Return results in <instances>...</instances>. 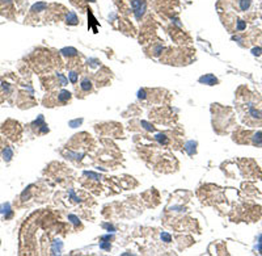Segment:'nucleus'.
<instances>
[{"label":"nucleus","instance_id":"1","mask_svg":"<svg viewBox=\"0 0 262 256\" xmlns=\"http://www.w3.org/2000/svg\"><path fill=\"white\" fill-rule=\"evenodd\" d=\"M131 7L134 9V13H135V17L138 18H142L144 12H145V7L147 4L144 0H131Z\"/></svg>","mask_w":262,"mask_h":256},{"label":"nucleus","instance_id":"2","mask_svg":"<svg viewBox=\"0 0 262 256\" xmlns=\"http://www.w3.org/2000/svg\"><path fill=\"white\" fill-rule=\"evenodd\" d=\"M199 83H202V84H207V86H215L216 83H218V79H216L212 74H207L204 76H201Z\"/></svg>","mask_w":262,"mask_h":256},{"label":"nucleus","instance_id":"3","mask_svg":"<svg viewBox=\"0 0 262 256\" xmlns=\"http://www.w3.org/2000/svg\"><path fill=\"white\" fill-rule=\"evenodd\" d=\"M66 21L69 25H76V24L79 22L78 21V16H76L75 12H69V13L67 15V17H66Z\"/></svg>","mask_w":262,"mask_h":256},{"label":"nucleus","instance_id":"4","mask_svg":"<svg viewBox=\"0 0 262 256\" xmlns=\"http://www.w3.org/2000/svg\"><path fill=\"white\" fill-rule=\"evenodd\" d=\"M195 147H197V142H194V140H190V142H188L186 145H185V150L188 151L189 155H193V154L195 152Z\"/></svg>","mask_w":262,"mask_h":256},{"label":"nucleus","instance_id":"5","mask_svg":"<svg viewBox=\"0 0 262 256\" xmlns=\"http://www.w3.org/2000/svg\"><path fill=\"white\" fill-rule=\"evenodd\" d=\"M60 53L66 57H75L76 54H78V50L74 49V47H64V49L60 50Z\"/></svg>","mask_w":262,"mask_h":256},{"label":"nucleus","instance_id":"6","mask_svg":"<svg viewBox=\"0 0 262 256\" xmlns=\"http://www.w3.org/2000/svg\"><path fill=\"white\" fill-rule=\"evenodd\" d=\"M80 87H81V89L84 92H88V91H91V89H92V83H91V80H89V79H84V80L81 81Z\"/></svg>","mask_w":262,"mask_h":256},{"label":"nucleus","instance_id":"7","mask_svg":"<svg viewBox=\"0 0 262 256\" xmlns=\"http://www.w3.org/2000/svg\"><path fill=\"white\" fill-rule=\"evenodd\" d=\"M58 99H59L60 102H66V101H68L69 99H71V93H69L68 91H62L59 93V96H58Z\"/></svg>","mask_w":262,"mask_h":256},{"label":"nucleus","instance_id":"8","mask_svg":"<svg viewBox=\"0 0 262 256\" xmlns=\"http://www.w3.org/2000/svg\"><path fill=\"white\" fill-rule=\"evenodd\" d=\"M46 8H47L46 3H37V4H34L33 7H31V11H33V12H41V11H45Z\"/></svg>","mask_w":262,"mask_h":256},{"label":"nucleus","instance_id":"9","mask_svg":"<svg viewBox=\"0 0 262 256\" xmlns=\"http://www.w3.org/2000/svg\"><path fill=\"white\" fill-rule=\"evenodd\" d=\"M253 143L254 145H257V146H262V133H257V134H254V137H253Z\"/></svg>","mask_w":262,"mask_h":256},{"label":"nucleus","instance_id":"10","mask_svg":"<svg viewBox=\"0 0 262 256\" xmlns=\"http://www.w3.org/2000/svg\"><path fill=\"white\" fill-rule=\"evenodd\" d=\"M250 3H252V0H240V8L242 11H246L250 7Z\"/></svg>","mask_w":262,"mask_h":256},{"label":"nucleus","instance_id":"11","mask_svg":"<svg viewBox=\"0 0 262 256\" xmlns=\"http://www.w3.org/2000/svg\"><path fill=\"white\" fill-rule=\"evenodd\" d=\"M156 138V140H159L160 143H164V145H167L168 143V138L164 135V134H157V135L155 137Z\"/></svg>","mask_w":262,"mask_h":256},{"label":"nucleus","instance_id":"12","mask_svg":"<svg viewBox=\"0 0 262 256\" xmlns=\"http://www.w3.org/2000/svg\"><path fill=\"white\" fill-rule=\"evenodd\" d=\"M100 248H102V249H110V248H112L110 242H107V240H102V242L100 243Z\"/></svg>","mask_w":262,"mask_h":256},{"label":"nucleus","instance_id":"13","mask_svg":"<svg viewBox=\"0 0 262 256\" xmlns=\"http://www.w3.org/2000/svg\"><path fill=\"white\" fill-rule=\"evenodd\" d=\"M68 76H69V81H71V83H74V84H75L76 81H78V74H76V72L71 71V72L68 74Z\"/></svg>","mask_w":262,"mask_h":256},{"label":"nucleus","instance_id":"14","mask_svg":"<svg viewBox=\"0 0 262 256\" xmlns=\"http://www.w3.org/2000/svg\"><path fill=\"white\" fill-rule=\"evenodd\" d=\"M11 158H12V150L9 149V147H7V149L4 150V159H7V160H9Z\"/></svg>","mask_w":262,"mask_h":256},{"label":"nucleus","instance_id":"15","mask_svg":"<svg viewBox=\"0 0 262 256\" xmlns=\"http://www.w3.org/2000/svg\"><path fill=\"white\" fill-rule=\"evenodd\" d=\"M68 219H71V221H72V223H74V225H76V226L80 225V221H79V218H78L76 215L69 214V215H68Z\"/></svg>","mask_w":262,"mask_h":256},{"label":"nucleus","instance_id":"16","mask_svg":"<svg viewBox=\"0 0 262 256\" xmlns=\"http://www.w3.org/2000/svg\"><path fill=\"white\" fill-rule=\"evenodd\" d=\"M56 248H58L59 252H60V248H62V243H60V240H55V243H54V248H53V254H56Z\"/></svg>","mask_w":262,"mask_h":256},{"label":"nucleus","instance_id":"17","mask_svg":"<svg viewBox=\"0 0 262 256\" xmlns=\"http://www.w3.org/2000/svg\"><path fill=\"white\" fill-rule=\"evenodd\" d=\"M250 114L254 117V118H262V114L258 112V111H255V109H253V108H250Z\"/></svg>","mask_w":262,"mask_h":256},{"label":"nucleus","instance_id":"18","mask_svg":"<svg viewBox=\"0 0 262 256\" xmlns=\"http://www.w3.org/2000/svg\"><path fill=\"white\" fill-rule=\"evenodd\" d=\"M161 239H163L165 243H169V242L172 240L170 235H169V234H167V233H163V234H161Z\"/></svg>","mask_w":262,"mask_h":256},{"label":"nucleus","instance_id":"19","mask_svg":"<svg viewBox=\"0 0 262 256\" xmlns=\"http://www.w3.org/2000/svg\"><path fill=\"white\" fill-rule=\"evenodd\" d=\"M245 28H246V24L242 20H239L237 21V30H244Z\"/></svg>","mask_w":262,"mask_h":256},{"label":"nucleus","instance_id":"20","mask_svg":"<svg viewBox=\"0 0 262 256\" xmlns=\"http://www.w3.org/2000/svg\"><path fill=\"white\" fill-rule=\"evenodd\" d=\"M84 175H85V176H89V177H93L94 180H98V179H100V176L96 175V174H93V172H84Z\"/></svg>","mask_w":262,"mask_h":256},{"label":"nucleus","instance_id":"21","mask_svg":"<svg viewBox=\"0 0 262 256\" xmlns=\"http://www.w3.org/2000/svg\"><path fill=\"white\" fill-rule=\"evenodd\" d=\"M113 236H114V235H113V233H112V234L109 233L107 235H104V236H102V238H101V240H107V242H109L110 239H113Z\"/></svg>","mask_w":262,"mask_h":256},{"label":"nucleus","instance_id":"22","mask_svg":"<svg viewBox=\"0 0 262 256\" xmlns=\"http://www.w3.org/2000/svg\"><path fill=\"white\" fill-rule=\"evenodd\" d=\"M261 47H254L253 50H252V53H253V55H261Z\"/></svg>","mask_w":262,"mask_h":256},{"label":"nucleus","instance_id":"23","mask_svg":"<svg viewBox=\"0 0 262 256\" xmlns=\"http://www.w3.org/2000/svg\"><path fill=\"white\" fill-rule=\"evenodd\" d=\"M138 97L139 99H145V91L144 89H140V91L138 92Z\"/></svg>","mask_w":262,"mask_h":256},{"label":"nucleus","instance_id":"24","mask_svg":"<svg viewBox=\"0 0 262 256\" xmlns=\"http://www.w3.org/2000/svg\"><path fill=\"white\" fill-rule=\"evenodd\" d=\"M69 196H71V197L74 198V201H76V202H79V201H80V198H79V197H76V196H75V193H74V190H72V189H71V190H69Z\"/></svg>","mask_w":262,"mask_h":256},{"label":"nucleus","instance_id":"25","mask_svg":"<svg viewBox=\"0 0 262 256\" xmlns=\"http://www.w3.org/2000/svg\"><path fill=\"white\" fill-rule=\"evenodd\" d=\"M79 124H81V120H75V121H71V122H69V126L75 127V125H79Z\"/></svg>","mask_w":262,"mask_h":256},{"label":"nucleus","instance_id":"26","mask_svg":"<svg viewBox=\"0 0 262 256\" xmlns=\"http://www.w3.org/2000/svg\"><path fill=\"white\" fill-rule=\"evenodd\" d=\"M142 125H144V127H145L147 130H153V127H152V126H151L150 124H147L145 121H142Z\"/></svg>","mask_w":262,"mask_h":256},{"label":"nucleus","instance_id":"27","mask_svg":"<svg viewBox=\"0 0 262 256\" xmlns=\"http://www.w3.org/2000/svg\"><path fill=\"white\" fill-rule=\"evenodd\" d=\"M104 227H106L107 230H109V233H110V231H112V233L114 231V227H113L112 225H109V223H105V225H104Z\"/></svg>","mask_w":262,"mask_h":256},{"label":"nucleus","instance_id":"28","mask_svg":"<svg viewBox=\"0 0 262 256\" xmlns=\"http://www.w3.org/2000/svg\"><path fill=\"white\" fill-rule=\"evenodd\" d=\"M41 131H42V133H46V131H49V127H47L46 125H42V127H41Z\"/></svg>","mask_w":262,"mask_h":256},{"label":"nucleus","instance_id":"29","mask_svg":"<svg viewBox=\"0 0 262 256\" xmlns=\"http://www.w3.org/2000/svg\"><path fill=\"white\" fill-rule=\"evenodd\" d=\"M257 249L260 251V254H262V242L258 243V246H257Z\"/></svg>","mask_w":262,"mask_h":256},{"label":"nucleus","instance_id":"30","mask_svg":"<svg viewBox=\"0 0 262 256\" xmlns=\"http://www.w3.org/2000/svg\"><path fill=\"white\" fill-rule=\"evenodd\" d=\"M260 242H262V235H261V236H260Z\"/></svg>","mask_w":262,"mask_h":256}]
</instances>
